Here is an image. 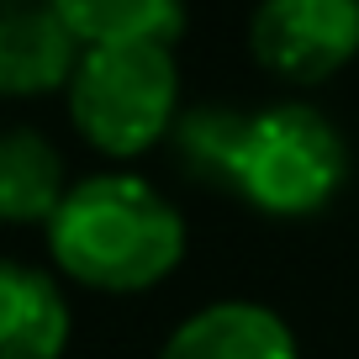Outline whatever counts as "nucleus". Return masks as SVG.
Returning <instances> with one entry per match:
<instances>
[{"instance_id": "nucleus-1", "label": "nucleus", "mask_w": 359, "mask_h": 359, "mask_svg": "<svg viewBox=\"0 0 359 359\" xmlns=\"http://www.w3.org/2000/svg\"><path fill=\"white\" fill-rule=\"evenodd\" d=\"M48 254L64 280L106 296H137L180 269L185 217L143 175L106 169L69 185L48 222Z\"/></svg>"}, {"instance_id": "nucleus-2", "label": "nucleus", "mask_w": 359, "mask_h": 359, "mask_svg": "<svg viewBox=\"0 0 359 359\" xmlns=\"http://www.w3.org/2000/svg\"><path fill=\"white\" fill-rule=\"evenodd\" d=\"M69 122L95 154L137 158L180 122L175 43H106L85 48L64 90Z\"/></svg>"}, {"instance_id": "nucleus-3", "label": "nucleus", "mask_w": 359, "mask_h": 359, "mask_svg": "<svg viewBox=\"0 0 359 359\" xmlns=\"http://www.w3.org/2000/svg\"><path fill=\"white\" fill-rule=\"evenodd\" d=\"M348 143L317 106L275 101L248 111L227 191L264 217H312L344 191Z\"/></svg>"}, {"instance_id": "nucleus-4", "label": "nucleus", "mask_w": 359, "mask_h": 359, "mask_svg": "<svg viewBox=\"0 0 359 359\" xmlns=\"http://www.w3.org/2000/svg\"><path fill=\"white\" fill-rule=\"evenodd\" d=\"M248 48L269 74L323 85L359 53V0H259Z\"/></svg>"}, {"instance_id": "nucleus-5", "label": "nucleus", "mask_w": 359, "mask_h": 359, "mask_svg": "<svg viewBox=\"0 0 359 359\" xmlns=\"http://www.w3.org/2000/svg\"><path fill=\"white\" fill-rule=\"evenodd\" d=\"M85 43L64 27L48 0L0 6V95L6 101H37L69 90Z\"/></svg>"}, {"instance_id": "nucleus-6", "label": "nucleus", "mask_w": 359, "mask_h": 359, "mask_svg": "<svg viewBox=\"0 0 359 359\" xmlns=\"http://www.w3.org/2000/svg\"><path fill=\"white\" fill-rule=\"evenodd\" d=\"M158 359H302V344L264 302H212L164 338Z\"/></svg>"}, {"instance_id": "nucleus-7", "label": "nucleus", "mask_w": 359, "mask_h": 359, "mask_svg": "<svg viewBox=\"0 0 359 359\" xmlns=\"http://www.w3.org/2000/svg\"><path fill=\"white\" fill-rule=\"evenodd\" d=\"M69 302L48 269L0 259V359H64Z\"/></svg>"}, {"instance_id": "nucleus-8", "label": "nucleus", "mask_w": 359, "mask_h": 359, "mask_svg": "<svg viewBox=\"0 0 359 359\" xmlns=\"http://www.w3.org/2000/svg\"><path fill=\"white\" fill-rule=\"evenodd\" d=\"M64 196H69L64 154L37 127H0V222L48 227Z\"/></svg>"}, {"instance_id": "nucleus-9", "label": "nucleus", "mask_w": 359, "mask_h": 359, "mask_svg": "<svg viewBox=\"0 0 359 359\" xmlns=\"http://www.w3.org/2000/svg\"><path fill=\"white\" fill-rule=\"evenodd\" d=\"M85 48L106 43H175L180 0H48Z\"/></svg>"}, {"instance_id": "nucleus-10", "label": "nucleus", "mask_w": 359, "mask_h": 359, "mask_svg": "<svg viewBox=\"0 0 359 359\" xmlns=\"http://www.w3.org/2000/svg\"><path fill=\"white\" fill-rule=\"evenodd\" d=\"M243 122H248V111H227V106L180 111L175 133H169L180 169L196 180H212V185H227L233 164H238V143H243Z\"/></svg>"}, {"instance_id": "nucleus-11", "label": "nucleus", "mask_w": 359, "mask_h": 359, "mask_svg": "<svg viewBox=\"0 0 359 359\" xmlns=\"http://www.w3.org/2000/svg\"><path fill=\"white\" fill-rule=\"evenodd\" d=\"M0 6H22V0H0Z\"/></svg>"}]
</instances>
